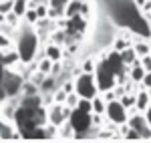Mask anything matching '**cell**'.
I'll use <instances>...</instances> for the list:
<instances>
[{"label":"cell","instance_id":"obj_14","mask_svg":"<svg viewBox=\"0 0 151 143\" xmlns=\"http://www.w3.org/2000/svg\"><path fill=\"white\" fill-rule=\"evenodd\" d=\"M119 55H121V60H123L127 67H131L135 60L139 59V57H137V52H135V48H133V45H131V47H127V48H123Z\"/></svg>","mask_w":151,"mask_h":143},{"label":"cell","instance_id":"obj_24","mask_svg":"<svg viewBox=\"0 0 151 143\" xmlns=\"http://www.w3.org/2000/svg\"><path fill=\"white\" fill-rule=\"evenodd\" d=\"M40 89H42L45 93H48V91H52V89H55V79H52V75H47V79L42 81Z\"/></svg>","mask_w":151,"mask_h":143},{"label":"cell","instance_id":"obj_39","mask_svg":"<svg viewBox=\"0 0 151 143\" xmlns=\"http://www.w3.org/2000/svg\"><path fill=\"white\" fill-rule=\"evenodd\" d=\"M145 117H147V121H149V123H151V105H149V107H147V111H145Z\"/></svg>","mask_w":151,"mask_h":143},{"label":"cell","instance_id":"obj_17","mask_svg":"<svg viewBox=\"0 0 151 143\" xmlns=\"http://www.w3.org/2000/svg\"><path fill=\"white\" fill-rule=\"evenodd\" d=\"M91 103H93V113H99V115H105V109H107V101H105L103 97H93L91 99Z\"/></svg>","mask_w":151,"mask_h":143},{"label":"cell","instance_id":"obj_13","mask_svg":"<svg viewBox=\"0 0 151 143\" xmlns=\"http://www.w3.org/2000/svg\"><path fill=\"white\" fill-rule=\"evenodd\" d=\"M85 18H81V14L67 18V32H83L85 30Z\"/></svg>","mask_w":151,"mask_h":143},{"label":"cell","instance_id":"obj_27","mask_svg":"<svg viewBox=\"0 0 151 143\" xmlns=\"http://www.w3.org/2000/svg\"><path fill=\"white\" fill-rule=\"evenodd\" d=\"M12 8H14V0H6L0 4V14H8V12H12Z\"/></svg>","mask_w":151,"mask_h":143},{"label":"cell","instance_id":"obj_22","mask_svg":"<svg viewBox=\"0 0 151 143\" xmlns=\"http://www.w3.org/2000/svg\"><path fill=\"white\" fill-rule=\"evenodd\" d=\"M24 20L30 24H36L38 22V12H36V6H28V10L24 14Z\"/></svg>","mask_w":151,"mask_h":143},{"label":"cell","instance_id":"obj_8","mask_svg":"<svg viewBox=\"0 0 151 143\" xmlns=\"http://www.w3.org/2000/svg\"><path fill=\"white\" fill-rule=\"evenodd\" d=\"M70 111L73 109L67 105V103H58V101H55L50 107H48V123H52V125H60V123H65V121H69L70 117Z\"/></svg>","mask_w":151,"mask_h":143},{"label":"cell","instance_id":"obj_1","mask_svg":"<svg viewBox=\"0 0 151 143\" xmlns=\"http://www.w3.org/2000/svg\"><path fill=\"white\" fill-rule=\"evenodd\" d=\"M14 121L22 139H47V131L42 129L48 123V113L42 107H26L18 105L14 113Z\"/></svg>","mask_w":151,"mask_h":143},{"label":"cell","instance_id":"obj_16","mask_svg":"<svg viewBox=\"0 0 151 143\" xmlns=\"http://www.w3.org/2000/svg\"><path fill=\"white\" fill-rule=\"evenodd\" d=\"M28 6H30V0H14V8H12V12L20 18V16H24V14H26Z\"/></svg>","mask_w":151,"mask_h":143},{"label":"cell","instance_id":"obj_20","mask_svg":"<svg viewBox=\"0 0 151 143\" xmlns=\"http://www.w3.org/2000/svg\"><path fill=\"white\" fill-rule=\"evenodd\" d=\"M45 55H47V57H48L50 60H55V63H58V60H60V57H63L60 48H58V47H55V45L47 47V52H45Z\"/></svg>","mask_w":151,"mask_h":143},{"label":"cell","instance_id":"obj_35","mask_svg":"<svg viewBox=\"0 0 151 143\" xmlns=\"http://www.w3.org/2000/svg\"><path fill=\"white\" fill-rule=\"evenodd\" d=\"M95 67H97V63H95V60H87L83 69H85V71H89V73H95Z\"/></svg>","mask_w":151,"mask_h":143},{"label":"cell","instance_id":"obj_38","mask_svg":"<svg viewBox=\"0 0 151 143\" xmlns=\"http://www.w3.org/2000/svg\"><path fill=\"white\" fill-rule=\"evenodd\" d=\"M4 73H6V67L0 63V85H2V79H4Z\"/></svg>","mask_w":151,"mask_h":143},{"label":"cell","instance_id":"obj_29","mask_svg":"<svg viewBox=\"0 0 151 143\" xmlns=\"http://www.w3.org/2000/svg\"><path fill=\"white\" fill-rule=\"evenodd\" d=\"M139 87H143V89H151V71L145 73V77H143V81L139 83Z\"/></svg>","mask_w":151,"mask_h":143},{"label":"cell","instance_id":"obj_28","mask_svg":"<svg viewBox=\"0 0 151 143\" xmlns=\"http://www.w3.org/2000/svg\"><path fill=\"white\" fill-rule=\"evenodd\" d=\"M45 79H47V73H42V71H38V69H36L35 77H32V79H30V81H32V83H35V85H38V87H40V85H42V81H45Z\"/></svg>","mask_w":151,"mask_h":143},{"label":"cell","instance_id":"obj_25","mask_svg":"<svg viewBox=\"0 0 151 143\" xmlns=\"http://www.w3.org/2000/svg\"><path fill=\"white\" fill-rule=\"evenodd\" d=\"M79 101H81V97L77 95L75 91H73V93H69V95H67V101H65V103H67L70 109H75L77 105H79Z\"/></svg>","mask_w":151,"mask_h":143},{"label":"cell","instance_id":"obj_19","mask_svg":"<svg viewBox=\"0 0 151 143\" xmlns=\"http://www.w3.org/2000/svg\"><path fill=\"white\" fill-rule=\"evenodd\" d=\"M133 48H135L137 57H145V55H149V52H151L149 42H145V40H137V42L133 45Z\"/></svg>","mask_w":151,"mask_h":143},{"label":"cell","instance_id":"obj_11","mask_svg":"<svg viewBox=\"0 0 151 143\" xmlns=\"http://www.w3.org/2000/svg\"><path fill=\"white\" fill-rule=\"evenodd\" d=\"M145 69H143V65H141V59H137L131 67H129V81L131 83H137L139 85L143 81V77H145Z\"/></svg>","mask_w":151,"mask_h":143},{"label":"cell","instance_id":"obj_26","mask_svg":"<svg viewBox=\"0 0 151 143\" xmlns=\"http://www.w3.org/2000/svg\"><path fill=\"white\" fill-rule=\"evenodd\" d=\"M70 0H48V6L50 8H58V10H65Z\"/></svg>","mask_w":151,"mask_h":143},{"label":"cell","instance_id":"obj_5","mask_svg":"<svg viewBox=\"0 0 151 143\" xmlns=\"http://www.w3.org/2000/svg\"><path fill=\"white\" fill-rule=\"evenodd\" d=\"M105 117L111 121L113 125H123V123H127V119H129V111L119 99H113V101H107Z\"/></svg>","mask_w":151,"mask_h":143},{"label":"cell","instance_id":"obj_7","mask_svg":"<svg viewBox=\"0 0 151 143\" xmlns=\"http://www.w3.org/2000/svg\"><path fill=\"white\" fill-rule=\"evenodd\" d=\"M127 123H129V127H133V129L141 135V139H145V141L151 139V123L147 121L145 113H141V111L131 113L129 119H127Z\"/></svg>","mask_w":151,"mask_h":143},{"label":"cell","instance_id":"obj_30","mask_svg":"<svg viewBox=\"0 0 151 143\" xmlns=\"http://www.w3.org/2000/svg\"><path fill=\"white\" fill-rule=\"evenodd\" d=\"M139 59H141L143 69H145V71H151V52H149V55H145V57H139Z\"/></svg>","mask_w":151,"mask_h":143},{"label":"cell","instance_id":"obj_4","mask_svg":"<svg viewBox=\"0 0 151 143\" xmlns=\"http://www.w3.org/2000/svg\"><path fill=\"white\" fill-rule=\"evenodd\" d=\"M95 81H97V87L99 91H109V89H115L117 87V77L115 73L107 67L105 59H101L95 67Z\"/></svg>","mask_w":151,"mask_h":143},{"label":"cell","instance_id":"obj_32","mask_svg":"<svg viewBox=\"0 0 151 143\" xmlns=\"http://www.w3.org/2000/svg\"><path fill=\"white\" fill-rule=\"evenodd\" d=\"M67 95H69V93H67L65 89H60V91H57V93H55V101H58V103H65V101H67Z\"/></svg>","mask_w":151,"mask_h":143},{"label":"cell","instance_id":"obj_18","mask_svg":"<svg viewBox=\"0 0 151 143\" xmlns=\"http://www.w3.org/2000/svg\"><path fill=\"white\" fill-rule=\"evenodd\" d=\"M18 60H20L18 50H8V52H4V57H2V65H4V67H12V65L18 63Z\"/></svg>","mask_w":151,"mask_h":143},{"label":"cell","instance_id":"obj_3","mask_svg":"<svg viewBox=\"0 0 151 143\" xmlns=\"http://www.w3.org/2000/svg\"><path fill=\"white\" fill-rule=\"evenodd\" d=\"M75 93L81 99H93L99 95V87L95 81V73L83 71L77 79H75Z\"/></svg>","mask_w":151,"mask_h":143},{"label":"cell","instance_id":"obj_2","mask_svg":"<svg viewBox=\"0 0 151 143\" xmlns=\"http://www.w3.org/2000/svg\"><path fill=\"white\" fill-rule=\"evenodd\" d=\"M16 50H18L22 63H32L36 50H38V34L35 32L32 24L26 20L16 32Z\"/></svg>","mask_w":151,"mask_h":143},{"label":"cell","instance_id":"obj_6","mask_svg":"<svg viewBox=\"0 0 151 143\" xmlns=\"http://www.w3.org/2000/svg\"><path fill=\"white\" fill-rule=\"evenodd\" d=\"M2 85L8 93V99L10 97H18L22 95V85H24V77L20 73H14L6 67V73H4V79H2Z\"/></svg>","mask_w":151,"mask_h":143},{"label":"cell","instance_id":"obj_34","mask_svg":"<svg viewBox=\"0 0 151 143\" xmlns=\"http://www.w3.org/2000/svg\"><path fill=\"white\" fill-rule=\"evenodd\" d=\"M8 47H10V38L2 32V34H0V48H2V50H6Z\"/></svg>","mask_w":151,"mask_h":143},{"label":"cell","instance_id":"obj_15","mask_svg":"<svg viewBox=\"0 0 151 143\" xmlns=\"http://www.w3.org/2000/svg\"><path fill=\"white\" fill-rule=\"evenodd\" d=\"M58 137H65V139H75V137H77V133L73 129L70 121H65V123L58 125Z\"/></svg>","mask_w":151,"mask_h":143},{"label":"cell","instance_id":"obj_9","mask_svg":"<svg viewBox=\"0 0 151 143\" xmlns=\"http://www.w3.org/2000/svg\"><path fill=\"white\" fill-rule=\"evenodd\" d=\"M149 105H151V93H149V89L145 91V89L141 87L139 91H137V95H135V111L145 113Z\"/></svg>","mask_w":151,"mask_h":143},{"label":"cell","instance_id":"obj_31","mask_svg":"<svg viewBox=\"0 0 151 143\" xmlns=\"http://www.w3.org/2000/svg\"><path fill=\"white\" fill-rule=\"evenodd\" d=\"M36 12H38V18H47L48 16V8L45 4H36Z\"/></svg>","mask_w":151,"mask_h":143},{"label":"cell","instance_id":"obj_10","mask_svg":"<svg viewBox=\"0 0 151 143\" xmlns=\"http://www.w3.org/2000/svg\"><path fill=\"white\" fill-rule=\"evenodd\" d=\"M77 14H87V4L85 0H70L65 8V16L70 18V16H77Z\"/></svg>","mask_w":151,"mask_h":143},{"label":"cell","instance_id":"obj_12","mask_svg":"<svg viewBox=\"0 0 151 143\" xmlns=\"http://www.w3.org/2000/svg\"><path fill=\"white\" fill-rule=\"evenodd\" d=\"M0 139L2 141H10V139H20V133L12 127L10 123L0 119Z\"/></svg>","mask_w":151,"mask_h":143},{"label":"cell","instance_id":"obj_23","mask_svg":"<svg viewBox=\"0 0 151 143\" xmlns=\"http://www.w3.org/2000/svg\"><path fill=\"white\" fill-rule=\"evenodd\" d=\"M38 93V85H35L32 81H24V85H22V95L24 97H28V95H36Z\"/></svg>","mask_w":151,"mask_h":143},{"label":"cell","instance_id":"obj_36","mask_svg":"<svg viewBox=\"0 0 151 143\" xmlns=\"http://www.w3.org/2000/svg\"><path fill=\"white\" fill-rule=\"evenodd\" d=\"M8 101V93L4 89V85H0V103H6Z\"/></svg>","mask_w":151,"mask_h":143},{"label":"cell","instance_id":"obj_33","mask_svg":"<svg viewBox=\"0 0 151 143\" xmlns=\"http://www.w3.org/2000/svg\"><path fill=\"white\" fill-rule=\"evenodd\" d=\"M127 47H131V42H127V40H123V38H119V40H115V50H123V48H127Z\"/></svg>","mask_w":151,"mask_h":143},{"label":"cell","instance_id":"obj_21","mask_svg":"<svg viewBox=\"0 0 151 143\" xmlns=\"http://www.w3.org/2000/svg\"><path fill=\"white\" fill-rule=\"evenodd\" d=\"M52 67H55V60H50L48 57H47V59H40V60H38V71L47 73V75L52 73Z\"/></svg>","mask_w":151,"mask_h":143},{"label":"cell","instance_id":"obj_37","mask_svg":"<svg viewBox=\"0 0 151 143\" xmlns=\"http://www.w3.org/2000/svg\"><path fill=\"white\" fill-rule=\"evenodd\" d=\"M113 91H115V89H113ZM113 91H111V89L105 91V101H113V99H117V95L113 93Z\"/></svg>","mask_w":151,"mask_h":143}]
</instances>
